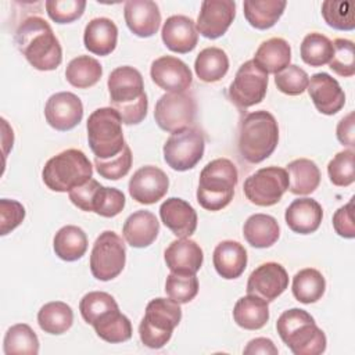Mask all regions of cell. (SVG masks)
<instances>
[{
	"instance_id": "f1b7e54d",
	"label": "cell",
	"mask_w": 355,
	"mask_h": 355,
	"mask_svg": "<svg viewBox=\"0 0 355 355\" xmlns=\"http://www.w3.org/2000/svg\"><path fill=\"white\" fill-rule=\"evenodd\" d=\"M233 319L245 330L262 329L269 320L268 301L254 294L239 298L233 308Z\"/></svg>"
},
{
	"instance_id": "d590c367",
	"label": "cell",
	"mask_w": 355,
	"mask_h": 355,
	"mask_svg": "<svg viewBox=\"0 0 355 355\" xmlns=\"http://www.w3.org/2000/svg\"><path fill=\"white\" fill-rule=\"evenodd\" d=\"M293 295L302 304H313L319 301L326 290L323 275L313 268H305L293 277Z\"/></svg>"
},
{
	"instance_id": "277c9868",
	"label": "cell",
	"mask_w": 355,
	"mask_h": 355,
	"mask_svg": "<svg viewBox=\"0 0 355 355\" xmlns=\"http://www.w3.org/2000/svg\"><path fill=\"white\" fill-rule=\"evenodd\" d=\"M276 330L294 355H320L326 351L324 333L304 309L284 311L276 322Z\"/></svg>"
},
{
	"instance_id": "8d00e7d4",
	"label": "cell",
	"mask_w": 355,
	"mask_h": 355,
	"mask_svg": "<svg viewBox=\"0 0 355 355\" xmlns=\"http://www.w3.org/2000/svg\"><path fill=\"white\" fill-rule=\"evenodd\" d=\"M37 323L44 333L62 334L73 323L72 308L62 301L47 302L37 312Z\"/></svg>"
},
{
	"instance_id": "4fadbf2b",
	"label": "cell",
	"mask_w": 355,
	"mask_h": 355,
	"mask_svg": "<svg viewBox=\"0 0 355 355\" xmlns=\"http://www.w3.org/2000/svg\"><path fill=\"white\" fill-rule=\"evenodd\" d=\"M268 73H265L252 60L245 61L236 72L229 86V98L239 108H250L259 104L268 90Z\"/></svg>"
},
{
	"instance_id": "83f0119b",
	"label": "cell",
	"mask_w": 355,
	"mask_h": 355,
	"mask_svg": "<svg viewBox=\"0 0 355 355\" xmlns=\"http://www.w3.org/2000/svg\"><path fill=\"white\" fill-rule=\"evenodd\" d=\"M252 61L265 73H277L291 61V47L283 37H270L259 44Z\"/></svg>"
},
{
	"instance_id": "3957f363",
	"label": "cell",
	"mask_w": 355,
	"mask_h": 355,
	"mask_svg": "<svg viewBox=\"0 0 355 355\" xmlns=\"http://www.w3.org/2000/svg\"><path fill=\"white\" fill-rule=\"evenodd\" d=\"M277 141V121L269 111L250 112L241 121L237 147L247 162L258 164L266 159L275 151Z\"/></svg>"
},
{
	"instance_id": "e575fe53",
	"label": "cell",
	"mask_w": 355,
	"mask_h": 355,
	"mask_svg": "<svg viewBox=\"0 0 355 355\" xmlns=\"http://www.w3.org/2000/svg\"><path fill=\"white\" fill-rule=\"evenodd\" d=\"M92 326L101 340L111 344L125 343L132 337V323L119 308L105 312Z\"/></svg>"
},
{
	"instance_id": "ac0fdd59",
	"label": "cell",
	"mask_w": 355,
	"mask_h": 355,
	"mask_svg": "<svg viewBox=\"0 0 355 355\" xmlns=\"http://www.w3.org/2000/svg\"><path fill=\"white\" fill-rule=\"evenodd\" d=\"M288 287V275L277 262H266L254 269L247 282V293L270 302Z\"/></svg>"
},
{
	"instance_id": "f546056e",
	"label": "cell",
	"mask_w": 355,
	"mask_h": 355,
	"mask_svg": "<svg viewBox=\"0 0 355 355\" xmlns=\"http://www.w3.org/2000/svg\"><path fill=\"white\" fill-rule=\"evenodd\" d=\"M243 234L250 245L255 248H268L277 241L280 227L273 216L254 214L244 222Z\"/></svg>"
},
{
	"instance_id": "681fc988",
	"label": "cell",
	"mask_w": 355,
	"mask_h": 355,
	"mask_svg": "<svg viewBox=\"0 0 355 355\" xmlns=\"http://www.w3.org/2000/svg\"><path fill=\"white\" fill-rule=\"evenodd\" d=\"M123 193L115 187H105L101 184L93 204V212L104 218H112L116 216L123 209Z\"/></svg>"
},
{
	"instance_id": "7dc6e473",
	"label": "cell",
	"mask_w": 355,
	"mask_h": 355,
	"mask_svg": "<svg viewBox=\"0 0 355 355\" xmlns=\"http://www.w3.org/2000/svg\"><path fill=\"white\" fill-rule=\"evenodd\" d=\"M132 159L133 155L130 147L125 144L122 151L110 159H100L94 157V166L101 178H105L108 180H118L128 175L132 166Z\"/></svg>"
},
{
	"instance_id": "ab89813d",
	"label": "cell",
	"mask_w": 355,
	"mask_h": 355,
	"mask_svg": "<svg viewBox=\"0 0 355 355\" xmlns=\"http://www.w3.org/2000/svg\"><path fill=\"white\" fill-rule=\"evenodd\" d=\"M300 53L305 64L311 67H322L329 64L333 55V43L327 36L311 32L304 37Z\"/></svg>"
},
{
	"instance_id": "60d3db41",
	"label": "cell",
	"mask_w": 355,
	"mask_h": 355,
	"mask_svg": "<svg viewBox=\"0 0 355 355\" xmlns=\"http://www.w3.org/2000/svg\"><path fill=\"white\" fill-rule=\"evenodd\" d=\"M324 22L337 31H352L355 28L354 3L343 0H326L322 3Z\"/></svg>"
},
{
	"instance_id": "8fae6325",
	"label": "cell",
	"mask_w": 355,
	"mask_h": 355,
	"mask_svg": "<svg viewBox=\"0 0 355 355\" xmlns=\"http://www.w3.org/2000/svg\"><path fill=\"white\" fill-rule=\"evenodd\" d=\"M288 190V175L284 168L266 166L250 175L243 184L247 200L259 207L277 204Z\"/></svg>"
},
{
	"instance_id": "cb8c5ba5",
	"label": "cell",
	"mask_w": 355,
	"mask_h": 355,
	"mask_svg": "<svg viewBox=\"0 0 355 355\" xmlns=\"http://www.w3.org/2000/svg\"><path fill=\"white\" fill-rule=\"evenodd\" d=\"M284 219L294 233L311 234L319 229L323 219V209L313 198H297L287 207Z\"/></svg>"
},
{
	"instance_id": "ba28073f",
	"label": "cell",
	"mask_w": 355,
	"mask_h": 355,
	"mask_svg": "<svg viewBox=\"0 0 355 355\" xmlns=\"http://www.w3.org/2000/svg\"><path fill=\"white\" fill-rule=\"evenodd\" d=\"M89 146L100 159H110L118 155L125 147L122 119L112 107H103L93 111L86 123Z\"/></svg>"
},
{
	"instance_id": "b9f144b4",
	"label": "cell",
	"mask_w": 355,
	"mask_h": 355,
	"mask_svg": "<svg viewBox=\"0 0 355 355\" xmlns=\"http://www.w3.org/2000/svg\"><path fill=\"white\" fill-rule=\"evenodd\" d=\"M116 308L118 304L115 298L105 291H90L85 294L79 302L80 315L89 324H93L101 315Z\"/></svg>"
},
{
	"instance_id": "816d5d0a",
	"label": "cell",
	"mask_w": 355,
	"mask_h": 355,
	"mask_svg": "<svg viewBox=\"0 0 355 355\" xmlns=\"http://www.w3.org/2000/svg\"><path fill=\"white\" fill-rule=\"evenodd\" d=\"M101 187V184L96 179H90L86 183L72 189L69 191V200L71 202L78 207L82 211L93 212V202L96 200L97 191Z\"/></svg>"
},
{
	"instance_id": "f35d334b",
	"label": "cell",
	"mask_w": 355,
	"mask_h": 355,
	"mask_svg": "<svg viewBox=\"0 0 355 355\" xmlns=\"http://www.w3.org/2000/svg\"><path fill=\"white\" fill-rule=\"evenodd\" d=\"M6 355H36L39 352V338L26 323L11 326L3 341Z\"/></svg>"
},
{
	"instance_id": "c3c4849f",
	"label": "cell",
	"mask_w": 355,
	"mask_h": 355,
	"mask_svg": "<svg viewBox=\"0 0 355 355\" xmlns=\"http://www.w3.org/2000/svg\"><path fill=\"white\" fill-rule=\"evenodd\" d=\"M49 17L57 24H69L83 15L85 0H47L44 3Z\"/></svg>"
},
{
	"instance_id": "ffe728a7",
	"label": "cell",
	"mask_w": 355,
	"mask_h": 355,
	"mask_svg": "<svg viewBox=\"0 0 355 355\" xmlns=\"http://www.w3.org/2000/svg\"><path fill=\"white\" fill-rule=\"evenodd\" d=\"M125 22L130 32L139 37L155 35L161 25L158 4L153 0H129L123 6Z\"/></svg>"
},
{
	"instance_id": "484cf974",
	"label": "cell",
	"mask_w": 355,
	"mask_h": 355,
	"mask_svg": "<svg viewBox=\"0 0 355 355\" xmlns=\"http://www.w3.org/2000/svg\"><path fill=\"white\" fill-rule=\"evenodd\" d=\"M118 42V28L115 22L105 17L93 18L85 28V47L96 55L111 54Z\"/></svg>"
},
{
	"instance_id": "d4e9b609",
	"label": "cell",
	"mask_w": 355,
	"mask_h": 355,
	"mask_svg": "<svg viewBox=\"0 0 355 355\" xmlns=\"http://www.w3.org/2000/svg\"><path fill=\"white\" fill-rule=\"evenodd\" d=\"M159 233V222L150 211L140 209L129 215L123 223L122 234L129 245L135 248L148 247Z\"/></svg>"
},
{
	"instance_id": "db71d44e",
	"label": "cell",
	"mask_w": 355,
	"mask_h": 355,
	"mask_svg": "<svg viewBox=\"0 0 355 355\" xmlns=\"http://www.w3.org/2000/svg\"><path fill=\"white\" fill-rule=\"evenodd\" d=\"M336 135L338 141L343 146L354 147L355 146V135H354V112H349L345 115L337 125Z\"/></svg>"
},
{
	"instance_id": "bcb514c9",
	"label": "cell",
	"mask_w": 355,
	"mask_h": 355,
	"mask_svg": "<svg viewBox=\"0 0 355 355\" xmlns=\"http://www.w3.org/2000/svg\"><path fill=\"white\" fill-rule=\"evenodd\" d=\"M309 83L308 73L295 64H290L275 75L276 87L288 96L302 94Z\"/></svg>"
},
{
	"instance_id": "6da1fadb",
	"label": "cell",
	"mask_w": 355,
	"mask_h": 355,
	"mask_svg": "<svg viewBox=\"0 0 355 355\" xmlns=\"http://www.w3.org/2000/svg\"><path fill=\"white\" fill-rule=\"evenodd\" d=\"M14 40L18 51L37 71H53L62 61V49L50 24L37 15L25 18Z\"/></svg>"
},
{
	"instance_id": "e0dca14e",
	"label": "cell",
	"mask_w": 355,
	"mask_h": 355,
	"mask_svg": "<svg viewBox=\"0 0 355 355\" xmlns=\"http://www.w3.org/2000/svg\"><path fill=\"white\" fill-rule=\"evenodd\" d=\"M150 75L158 87L169 93H183L193 82V75L187 64L173 55H162L154 60Z\"/></svg>"
},
{
	"instance_id": "9c48e42d",
	"label": "cell",
	"mask_w": 355,
	"mask_h": 355,
	"mask_svg": "<svg viewBox=\"0 0 355 355\" xmlns=\"http://www.w3.org/2000/svg\"><path fill=\"white\" fill-rule=\"evenodd\" d=\"M126 248L122 237L112 230L100 233L90 254V272L101 282L115 279L125 268Z\"/></svg>"
},
{
	"instance_id": "d6986e66",
	"label": "cell",
	"mask_w": 355,
	"mask_h": 355,
	"mask_svg": "<svg viewBox=\"0 0 355 355\" xmlns=\"http://www.w3.org/2000/svg\"><path fill=\"white\" fill-rule=\"evenodd\" d=\"M306 90L320 114L334 115L345 104V93L340 83L326 72L312 75Z\"/></svg>"
},
{
	"instance_id": "603a6c76",
	"label": "cell",
	"mask_w": 355,
	"mask_h": 355,
	"mask_svg": "<svg viewBox=\"0 0 355 355\" xmlns=\"http://www.w3.org/2000/svg\"><path fill=\"white\" fill-rule=\"evenodd\" d=\"M161 37L171 51L186 54L196 49L198 32L191 18L186 15H172L164 22Z\"/></svg>"
},
{
	"instance_id": "f907efd6",
	"label": "cell",
	"mask_w": 355,
	"mask_h": 355,
	"mask_svg": "<svg viewBox=\"0 0 355 355\" xmlns=\"http://www.w3.org/2000/svg\"><path fill=\"white\" fill-rule=\"evenodd\" d=\"M25 218V208L15 200H0V234L6 236L22 223Z\"/></svg>"
},
{
	"instance_id": "836d02e7",
	"label": "cell",
	"mask_w": 355,
	"mask_h": 355,
	"mask_svg": "<svg viewBox=\"0 0 355 355\" xmlns=\"http://www.w3.org/2000/svg\"><path fill=\"white\" fill-rule=\"evenodd\" d=\"M227 54L219 47H207L201 50L194 61L196 75L205 83L220 80L227 73Z\"/></svg>"
},
{
	"instance_id": "7402d4cb",
	"label": "cell",
	"mask_w": 355,
	"mask_h": 355,
	"mask_svg": "<svg viewBox=\"0 0 355 355\" xmlns=\"http://www.w3.org/2000/svg\"><path fill=\"white\" fill-rule=\"evenodd\" d=\"M166 266L173 273L196 275L204 261L201 247L187 237L173 240L164 252Z\"/></svg>"
},
{
	"instance_id": "d6a6232c",
	"label": "cell",
	"mask_w": 355,
	"mask_h": 355,
	"mask_svg": "<svg viewBox=\"0 0 355 355\" xmlns=\"http://www.w3.org/2000/svg\"><path fill=\"white\" fill-rule=\"evenodd\" d=\"M287 3L284 0H245L244 17L255 29H269L283 15Z\"/></svg>"
},
{
	"instance_id": "f6af8a7d",
	"label": "cell",
	"mask_w": 355,
	"mask_h": 355,
	"mask_svg": "<svg viewBox=\"0 0 355 355\" xmlns=\"http://www.w3.org/2000/svg\"><path fill=\"white\" fill-rule=\"evenodd\" d=\"M333 43V55L329 61L330 69L343 78L355 73V51L354 43L348 39L338 37Z\"/></svg>"
},
{
	"instance_id": "4316f807",
	"label": "cell",
	"mask_w": 355,
	"mask_h": 355,
	"mask_svg": "<svg viewBox=\"0 0 355 355\" xmlns=\"http://www.w3.org/2000/svg\"><path fill=\"white\" fill-rule=\"evenodd\" d=\"M212 262L219 276L233 280L240 277L247 266V251L239 241L225 240L215 247Z\"/></svg>"
},
{
	"instance_id": "ee69618b",
	"label": "cell",
	"mask_w": 355,
	"mask_h": 355,
	"mask_svg": "<svg viewBox=\"0 0 355 355\" xmlns=\"http://www.w3.org/2000/svg\"><path fill=\"white\" fill-rule=\"evenodd\" d=\"M354 157L355 153L352 148L343 150L337 153L333 159L327 165L329 179L334 186L347 187L354 183L355 172H354Z\"/></svg>"
},
{
	"instance_id": "f5cc1de1",
	"label": "cell",
	"mask_w": 355,
	"mask_h": 355,
	"mask_svg": "<svg viewBox=\"0 0 355 355\" xmlns=\"http://www.w3.org/2000/svg\"><path fill=\"white\" fill-rule=\"evenodd\" d=\"M333 227L336 233L344 239L355 237L354 223V197L343 207H340L333 215Z\"/></svg>"
},
{
	"instance_id": "5b68a950",
	"label": "cell",
	"mask_w": 355,
	"mask_h": 355,
	"mask_svg": "<svg viewBox=\"0 0 355 355\" xmlns=\"http://www.w3.org/2000/svg\"><path fill=\"white\" fill-rule=\"evenodd\" d=\"M237 180L239 172L230 159L216 158L208 162L200 173L198 204L208 211H220L227 207L234 196Z\"/></svg>"
},
{
	"instance_id": "9a60e30c",
	"label": "cell",
	"mask_w": 355,
	"mask_h": 355,
	"mask_svg": "<svg viewBox=\"0 0 355 355\" xmlns=\"http://www.w3.org/2000/svg\"><path fill=\"white\" fill-rule=\"evenodd\" d=\"M47 123L60 132L73 129L83 118V104L71 92H58L49 97L44 105Z\"/></svg>"
},
{
	"instance_id": "4dcf8cb0",
	"label": "cell",
	"mask_w": 355,
	"mask_h": 355,
	"mask_svg": "<svg viewBox=\"0 0 355 355\" xmlns=\"http://www.w3.org/2000/svg\"><path fill=\"white\" fill-rule=\"evenodd\" d=\"M288 190L297 196L313 193L320 183V171L318 165L308 158H298L287 165Z\"/></svg>"
},
{
	"instance_id": "7a4b0ae2",
	"label": "cell",
	"mask_w": 355,
	"mask_h": 355,
	"mask_svg": "<svg viewBox=\"0 0 355 355\" xmlns=\"http://www.w3.org/2000/svg\"><path fill=\"white\" fill-rule=\"evenodd\" d=\"M111 107L119 114L125 125L140 123L148 110L141 73L129 65L115 68L107 80Z\"/></svg>"
},
{
	"instance_id": "44dd1931",
	"label": "cell",
	"mask_w": 355,
	"mask_h": 355,
	"mask_svg": "<svg viewBox=\"0 0 355 355\" xmlns=\"http://www.w3.org/2000/svg\"><path fill=\"white\" fill-rule=\"evenodd\" d=\"M159 216L164 225L179 239L190 237L197 229V212L184 200L171 197L159 207Z\"/></svg>"
},
{
	"instance_id": "7c38bea8",
	"label": "cell",
	"mask_w": 355,
	"mask_h": 355,
	"mask_svg": "<svg viewBox=\"0 0 355 355\" xmlns=\"http://www.w3.org/2000/svg\"><path fill=\"white\" fill-rule=\"evenodd\" d=\"M197 104L193 96L183 93L162 94L154 108V119L157 125L169 133L190 128L196 119Z\"/></svg>"
},
{
	"instance_id": "5bb4252c",
	"label": "cell",
	"mask_w": 355,
	"mask_h": 355,
	"mask_svg": "<svg viewBox=\"0 0 355 355\" xmlns=\"http://www.w3.org/2000/svg\"><path fill=\"white\" fill-rule=\"evenodd\" d=\"M234 17L233 0H204L196 22L197 32L207 39H218L226 33Z\"/></svg>"
},
{
	"instance_id": "2e32d148",
	"label": "cell",
	"mask_w": 355,
	"mask_h": 355,
	"mask_svg": "<svg viewBox=\"0 0 355 355\" xmlns=\"http://www.w3.org/2000/svg\"><path fill=\"white\" fill-rule=\"evenodd\" d=\"M166 173L154 165L139 168L129 180V194L139 204L150 205L159 201L168 191Z\"/></svg>"
},
{
	"instance_id": "74e56055",
	"label": "cell",
	"mask_w": 355,
	"mask_h": 355,
	"mask_svg": "<svg viewBox=\"0 0 355 355\" xmlns=\"http://www.w3.org/2000/svg\"><path fill=\"white\" fill-rule=\"evenodd\" d=\"M103 75L101 64L90 55H78L71 60L65 69L67 80L78 89L94 86Z\"/></svg>"
},
{
	"instance_id": "52a82bcc",
	"label": "cell",
	"mask_w": 355,
	"mask_h": 355,
	"mask_svg": "<svg viewBox=\"0 0 355 355\" xmlns=\"http://www.w3.org/2000/svg\"><path fill=\"white\" fill-rule=\"evenodd\" d=\"M180 320V304L162 297L151 300L146 306L144 318L139 326L141 343L153 349L162 348L171 340L172 333Z\"/></svg>"
},
{
	"instance_id": "30bf717a",
	"label": "cell",
	"mask_w": 355,
	"mask_h": 355,
	"mask_svg": "<svg viewBox=\"0 0 355 355\" xmlns=\"http://www.w3.org/2000/svg\"><path fill=\"white\" fill-rule=\"evenodd\" d=\"M205 139L200 129L184 128L173 132L164 144V159L175 171L194 168L204 155Z\"/></svg>"
},
{
	"instance_id": "11a10c76",
	"label": "cell",
	"mask_w": 355,
	"mask_h": 355,
	"mask_svg": "<svg viewBox=\"0 0 355 355\" xmlns=\"http://www.w3.org/2000/svg\"><path fill=\"white\" fill-rule=\"evenodd\" d=\"M243 352L245 355H257V354L277 355L279 349L276 348V345L273 344V341L270 338L258 337V338H252L251 341H248V344Z\"/></svg>"
},
{
	"instance_id": "1f68e13d",
	"label": "cell",
	"mask_w": 355,
	"mask_h": 355,
	"mask_svg": "<svg viewBox=\"0 0 355 355\" xmlns=\"http://www.w3.org/2000/svg\"><path fill=\"white\" fill-rule=\"evenodd\" d=\"M53 248L60 259L67 262L78 261L87 250V236L79 226H62L54 236Z\"/></svg>"
},
{
	"instance_id": "8992f818",
	"label": "cell",
	"mask_w": 355,
	"mask_h": 355,
	"mask_svg": "<svg viewBox=\"0 0 355 355\" xmlns=\"http://www.w3.org/2000/svg\"><path fill=\"white\" fill-rule=\"evenodd\" d=\"M92 178V162L86 154L78 148H68L51 157L42 171L44 184L58 193H69Z\"/></svg>"
},
{
	"instance_id": "7bdbcfd3",
	"label": "cell",
	"mask_w": 355,
	"mask_h": 355,
	"mask_svg": "<svg viewBox=\"0 0 355 355\" xmlns=\"http://www.w3.org/2000/svg\"><path fill=\"white\" fill-rule=\"evenodd\" d=\"M165 293L172 301L178 304H187L198 293V279L196 275L171 272L166 276Z\"/></svg>"
}]
</instances>
